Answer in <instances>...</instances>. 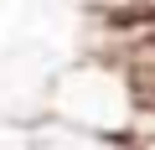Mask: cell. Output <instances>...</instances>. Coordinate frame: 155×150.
Instances as JSON below:
<instances>
[{
	"label": "cell",
	"mask_w": 155,
	"mask_h": 150,
	"mask_svg": "<svg viewBox=\"0 0 155 150\" xmlns=\"http://www.w3.org/2000/svg\"><path fill=\"white\" fill-rule=\"evenodd\" d=\"M134 114H140V98H134L129 72L109 62H78L57 78L47 119L83 129V135H104V140H129L124 129H134Z\"/></svg>",
	"instance_id": "1"
},
{
	"label": "cell",
	"mask_w": 155,
	"mask_h": 150,
	"mask_svg": "<svg viewBox=\"0 0 155 150\" xmlns=\"http://www.w3.org/2000/svg\"><path fill=\"white\" fill-rule=\"evenodd\" d=\"M31 150H119V140L83 135V129H67L57 119H41V124H31Z\"/></svg>",
	"instance_id": "2"
},
{
	"label": "cell",
	"mask_w": 155,
	"mask_h": 150,
	"mask_svg": "<svg viewBox=\"0 0 155 150\" xmlns=\"http://www.w3.org/2000/svg\"><path fill=\"white\" fill-rule=\"evenodd\" d=\"M0 150H31V129L26 124H0Z\"/></svg>",
	"instance_id": "3"
},
{
	"label": "cell",
	"mask_w": 155,
	"mask_h": 150,
	"mask_svg": "<svg viewBox=\"0 0 155 150\" xmlns=\"http://www.w3.org/2000/svg\"><path fill=\"white\" fill-rule=\"evenodd\" d=\"M145 5H155V0H145Z\"/></svg>",
	"instance_id": "4"
}]
</instances>
